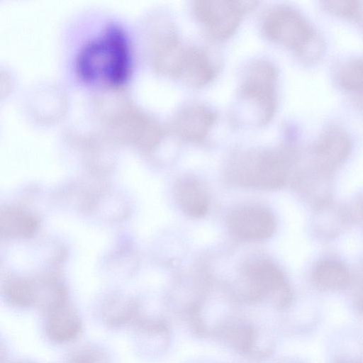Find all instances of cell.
<instances>
[{"mask_svg": "<svg viewBox=\"0 0 363 363\" xmlns=\"http://www.w3.org/2000/svg\"><path fill=\"white\" fill-rule=\"evenodd\" d=\"M75 68L86 84L99 85L104 90L123 89L133 71L131 45L124 29L111 23L87 41L77 55Z\"/></svg>", "mask_w": 363, "mask_h": 363, "instance_id": "cell-1", "label": "cell"}, {"mask_svg": "<svg viewBox=\"0 0 363 363\" xmlns=\"http://www.w3.org/2000/svg\"><path fill=\"white\" fill-rule=\"evenodd\" d=\"M101 132L111 142L150 152L167 133L152 115L138 107L122 90H104L95 101Z\"/></svg>", "mask_w": 363, "mask_h": 363, "instance_id": "cell-2", "label": "cell"}, {"mask_svg": "<svg viewBox=\"0 0 363 363\" xmlns=\"http://www.w3.org/2000/svg\"><path fill=\"white\" fill-rule=\"evenodd\" d=\"M262 30L269 39L289 48L303 62H315L323 53V39L292 6L281 4L269 9L263 18Z\"/></svg>", "mask_w": 363, "mask_h": 363, "instance_id": "cell-3", "label": "cell"}, {"mask_svg": "<svg viewBox=\"0 0 363 363\" xmlns=\"http://www.w3.org/2000/svg\"><path fill=\"white\" fill-rule=\"evenodd\" d=\"M293 152L279 150H247L236 152L230 162L231 174L243 185L274 189L285 182Z\"/></svg>", "mask_w": 363, "mask_h": 363, "instance_id": "cell-4", "label": "cell"}, {"mask_svg": "<svg viewBox=\"0 0 363 363\" xmlns=\"http://www.w3.org/2000/svg\"><path fill=\"white\" fill-rule=\"evenodd\" d=\"M278 71L269 60L252 61L240 87V99L253 113L257 125L267 124L274 117L278 104Z\"/></svg>", "mask_w": 363, "mask_h": 363, "instance_id": "cell-5", "label": "cell"}, {"mask_svg": "<svg viewBox=\"0 0 363 363\" xmlns=\"http://www.w3.org/2000/svg\"><path fill=\"white\" fill-rule=\"evenodd\" d=\"M241 297L248 302L269 298L278 307L290 303L292 294L282 271L267 259L250 263L243 271L238 284Z\"/></svg>", "mask_w": 363, "mask_h": 363, "instance_id": "cell-6", "label": "cell"}, {"mask_svg": "<svg viewBox=\"0 0 363 363\" xmlns=\"http://www.w3.org/2000/svg\"><path fill=\"white\" fill-rule=\"evenodd\" d=\"M251 1H194L191 9L208 35L216 40L229 38L238 28L245 13L256 6Z\"/></svg>", "mask_w": 363, "mask_h": 363, "instance_id": "cell-7", "label": "cell"}, {"mask_svg": "<svg viewBox=\"0 0 363 363\" xmlns=\"http://www.w3.org/2000/svg\"><path fill=\"white\" fill-rule=\"evenodd\" d=\"M147 40L152 68L172 78L185 45L174 22L163 16L154 17L149 22Z\"/></svg>", "mask_w": 363, "mask_h": 363, "instance_id": "cell-8", "label": "cell"}, {"mask_svg": "<svg viewBox=\"0 0 363 363\" xmlns=\"http://www.w3.org/2000/svg\"><path fill=\"white\" fill-rule=\"evenodd\" d=\"M217 121V113L200 102L184 104L174 114L168 131L178 139L191 143H202Z\"/></svg>", "mask_w": 363, "mask_h": 363, "instance_id": "cell-9", "label": "cell"}, {"mask_svg": "<svg viewBox=\"0 0 363 363\" xmlns=\"http://www.w3.org/2000/svg\"><path fill=\"white\" fill-rule=\"evenodd\" d=\"M227 226L230 232L240 239L261 240L274 234L277 223L268 209L246 206L237 208L228 215Z\"/></svg>", "mask_w": 363, "mask_h": 363, "instance_id": "cell-10", "label": "cell"}, {"mask_svg": "<svg viewBox=\"0 0 363 363\" xmlns=\"http://www.w3.org/2000/svg\"><path fill=\"white\" fill-rule=\"evenodd\" d=\"M217 72V66L206 49L185 44L173 79L191 88L200 89L209 84Z\"/></svg>", "mask_w": 363, "mask_h": 363, "instance_id": "cell-11", "label": "cell"}, {"mask_svg": "<svg viewBox=\"0 0 363 363\" xmlns=\"http://www.w3.org/2000/svg\"><path fill=\"white\" fill-rule=\"evenodd\" d=\"M351 138L342 127L325 128L313 146L315 162L324 171H331L342 163L351 150Z\"/></svg>", "mask_w": 363, "mask_h": 363, "instance_id": "cell-12", "label": "cell"}, {"mask_svg": "<svg viewBox=\"0 0 363 363\" xmlns=\"http://www.w3.org/2000/svg\"><path fill=\"white\" fill-rule=\"evenodd\" d=\"M82 322L77 313L67 303L47 313L45 333L57 343L74 340L81 333Z\"/></svg>", "mask_w": 363, "mask_h": 363, "instance_id": "cell-13", "label": "cell"}, {"mask_svg": "<svg viewBox=\"0 0 363 363\" xmlns=\"http://www.w3.org/2000/svg\"><path fill=\"white\" fill-rule=\"evenodd\" d=\"M349 269L340 261L325 259L318 262L312 272V281L315 286L324 291L345 289L350 283Z\"/></svg>", "mask_w": 363, "mask_h": 363, "instance_id": "cell-14", "label": "cell"}, {"mask_svg": "<svg viewBox=\"0 0 363 363\" xmlns=\"http://www.w3.org/2000/svg\"><path fill=\"white\" fill-rule=\"evenodd\" d=\"M175 195L180 208L187 215L199 218L204 216L208 208L205 191L195 180L185 179L177 184Z\"/></svg>", "mask_w": 363, "mask_h": 363, "instance_id": "cell-15", "label": "cell"}, {"mask_svg": "<svg viewBox=\"0 0 363 363\" xmlns=\"http://www.w3.org/2000/svg\"><path fill=\"white\" fill-rule=\"evenodd\" d=\"M138 306L131 299L114 297L106 302L102 309V318L111 327H118L128 323L136 315Z\"/></svg>", "mask_w": 363, "mask_h": 363, "instance_id": "cell-16", "label": "cell"}, {"mask_svg": "<svg viewBox=\"0 0 363 363\" xmlns=\"http://www.w3.org/2000/svg\"><path fill=\"white\" fill-rule=\"evenodd\" d=\"M337 82L344 89L357 94L362 98V62L354 57L343 62L337 71Z\"/></svg>", "mask_w": 363, "mask_h": 363, "instance_id": "cell-17", "label": "cell"}, {"mask_svg": "<svg viewBox=\"0 0 363 363\" xmlns=\"http://www.w3.org/2000/svg\"><path fill=\"white\" fill-rule=\"evenodd\" d=\"M221 333L228 342L237 350L250 351L255 343V331L247 325H234L224 328Z\"/></svg>", "mask_w": 363, "mask_h": 363, "instance_id": "cell-18", "label": "cell"}, {"mask_svg": "<svg viewBox=\"0 0 363 363\" xmlns=\"http://www.w3.org/2000/svg\"><path fill=\"white\" fill-rule=\"evenodd\" d=\"M325 8L331 13L352 21L362 23V1L359 0H337L324 1Z\"/></svg>", "mask_w": 363, "mask_h": 363, "instance_id": "cell-19", "label": "cell"}, {"mask_svg": "<svg viewBox=\"0 0 363 363\" xmlns=\"http://www.w3.org/2000/svg\"><path fill=\"white\" fill-rule=\"evenodd\" d=\"M6 299L16 306L28 307L35 305L34 289L26 282H15L5 290Z\"/></svg>", "mask_w": 363, "mask_h": 363, "instance_id": "cell-20", "label": "cell"}, {"mask_svg": "<svg viewBox=\"0 0 363 363\" xmlns=\"http://www.w3.org/2000/svg\"><path fill=\"white\" fill-rule=\"evenodd\" d=\"M69 363H107V360L99 352L87 350L74 354Z\"/></svg>", "mask_w": 363, "mask_h": 363, "instance_id": "cell-21", "label": "cell"}, {"mask_svg": "<svg viewBox=\"0 0 363 363\" xmlns=\"http://www.w3.org/2000/svg\"><path fill=\"white\" fill-rule=\"evenodd\" d=\"M6 356V347L4 344L0 341V363H2Z\"/></svg>", "mask_w": 363, "mask_h": 363, "instance_id": "cell-22", "label": "cell"}, {"mask_svg": "<svg viewBox=\"0 0 363 363\" xmlns=\"http://www.w3.org/2000/svg\"><path fill=\"white\" fill-rule=\"evenodd\" d=\"M15 363H28V362H15Z\"/></svg>", "mask_w": 363, "mask_h": 363, "instance_id": "cell-23", "label": "cell"}]
</instances>
